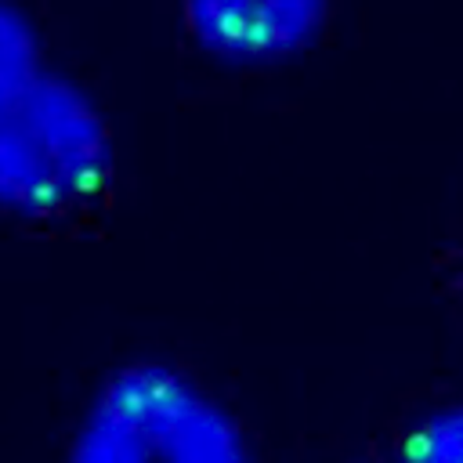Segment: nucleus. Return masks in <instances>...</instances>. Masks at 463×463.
I'll list each match as a JSON object with an SVG mask.
<instances>
[{"label": "nucleus", "mask_w": 463, "mask_h": 463, "mask_svg": "<svg viewBox=\"0 0 463 463\" xmlns=\"http://www.w3.org/2000/svg\"><path fill=\"white\" fill-rule=\"evenodd\" d=\"M65 463H257L239 416L170 362H130L90 394Z\"/></svg>", "instance_id": "f03ea898"}, {"label": "nucleus", "mask_w": 463, "mask_h": 463, "mask_svg": "<svg viewBox=\"0 0 463 463\" xmlns=\"http://www.w3.org/2000/svg\"><path fill=\"white\" fill-rule=\"evenodd\" d=\"M333 0H181L188 36L228 65H271L300 54Z\"/></svg>", "instance_id": "7ed1b4c3"}, {"label": "nucleus", "mask_w": 463, "mask_h": 463, "mask_svg": "<svg viewBox=\"0 0 463 463\" xmlns=\"http://www.w3.org/2000/svg\"><path fill=\"white\" fill-rule=\"evenodd\" d=\"M47 65L36 14L22 0H0V109L14 101Z\"/></svg>", "instance_id": "20e7f679"}, {"label": "nucleus", "mask_w": 463, "mask_h": 463, "mask_svg": "<svg viewBox=\"0 0 463 463\" xmlns=\"http://www.w3.org/2000/svg\"><path fill=\"white\" fill-rule=\"evenodd\" d=\"M391 463H463V402L420 416L394 449Z\"/></svg>", "instance_id": "39448f33"}, {"label": "nucleus", "mask_w": 463, "mask_h": 463, "mask_svg": "<svg viewBox=\"0 0 463 463\" xmlns=\"http://www.w3.org/2000/svg\"><path fill=\"white\" fill-rule=\"evenodd\" d=\"M116 170V130L101 98L47 65L0 109V213L51 221L98 199Z\"/></svg>", "instance_id": "f257e3e1"}]
</instances>
